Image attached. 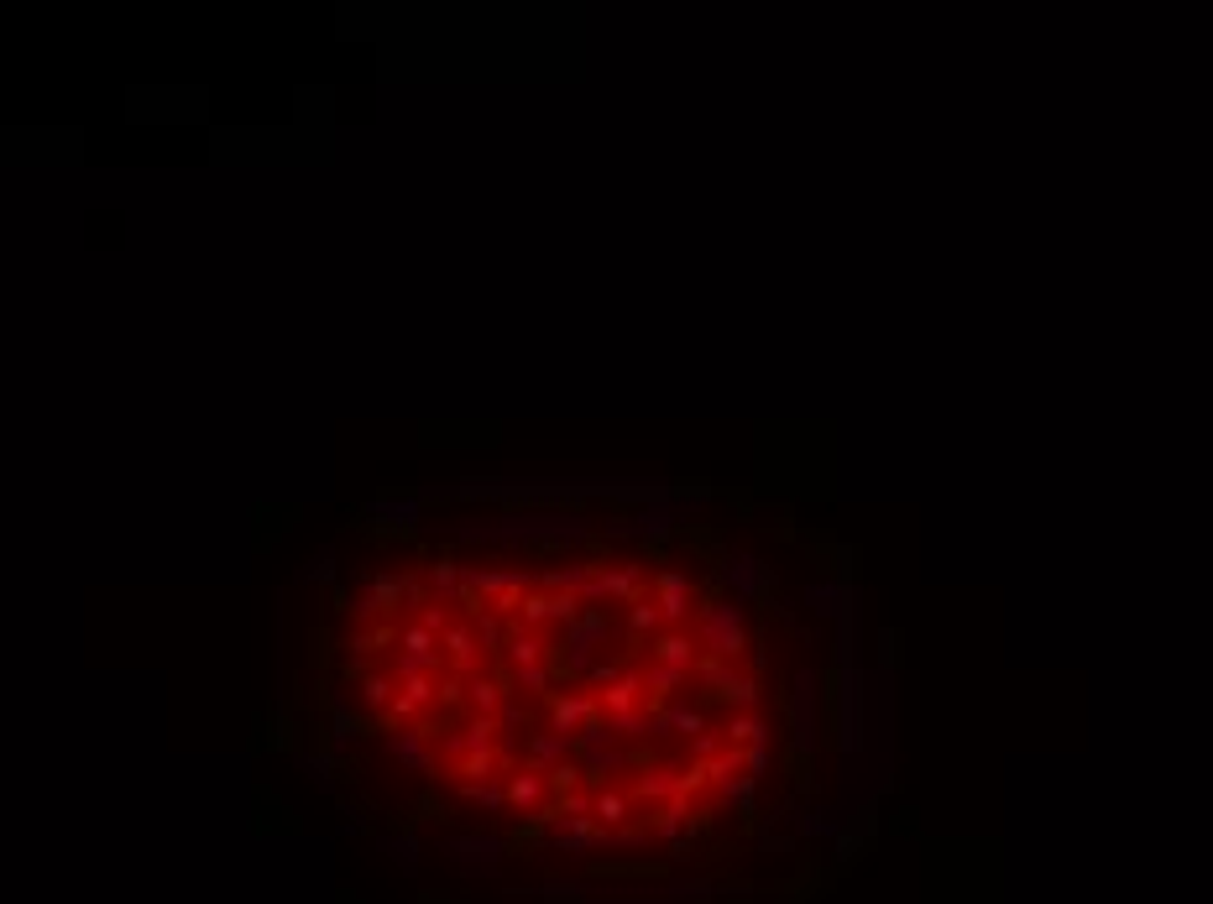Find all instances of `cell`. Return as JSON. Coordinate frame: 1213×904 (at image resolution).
I'll list each match as a JSON object with an SVG mask.
<instances>
[{"instance_id": "1", "label": "cell", "mask_w": 1213, "mask_h": 904, "mask_svg": "<svg viewBox=\"0 0 1213 904\" xmlns=\"http://www.w3.org/2000/svg\"><path fill=\"white\" fill-rule=\"evenodd\" d=\"M461 544H539V549H565L591 539V518L581 507H518L497 518H466L455 523Z\"/></svg>"}, {"instance_id": "2", "label": "cell", "mask_w": 1213, "mask_h": 904, "mask_svg": "<svg viewBox=\"0 0 1213 904\" xmlns=\"http://www.w3.org/2000/svg\"><path fill=\"white\" fill-rule=\"evenodd\" d=\"M696 643H701V654H717V659H727V664H738L743 654H748V612L738 607L732 596H712V601H701V612H696Z\"/></svg>"}, {"instance_id": "3", "label": "cell", "mask_w": 1213, "mask_h": 904, "mask_svg": "<svg viewBox=\"0 0 1213 904\" xmlns=\"http://www.w3.org/2000/svg\"><path fill=\"white\" fill-rule=\"evenodd\" d=\"M612 633H617L612 612H607V607H586V612L565 628V654L555 659V675H576V680H586V669L597 664V654L612 643Z\"/></svg>"}, {"instance_id": "4", "label": "cell", "mask_w": 1213, "mask_h": 904, "mask_svg": "<svg viewBox=\"0 0 1213 904\" xmlns=\"http://www.w3.org/2000/svg\"><path fill=\"white\" fill-rule=\"evenodd\" d=\"M644 565L638 560H602V570H597V581H591L586 591H581V601L586 607H633V601H644L649 591H644Z\"/></svg>"}, {"instance_id": "5", "label": "cell", "mask_w": 1213, "mask_h": 904, "mask_svg": "<svg viewBox=\"0 0 1213 904\" xmlns=\"http://www.w3.org/2000/svg\"><path fill=\"white\" fill-rule=\"evenodd\" d=\"M680 507L675 502H649L638 507L633 518H612L607 523V539H644V544H670L675 528H680Z\"/></svg>"}, {"instance_id": "6", "label": "cell", "mask_w": 1213, "mask_h": 904, "mask_svg": "<svg viewBox=\"0 0 1213 904\" xmlns=\"http://www.w3.org/2000/svg\"><path fill=\"white\" fill-rule=\"evenodd\" d=\"M654 601L665 612V628H691V612H701V586L685 570H654Z\"/></svg>"}, {"instance_id": "7", "label": "cell", "mask_w": 1213, "mask_h": 904, "mask_svg": "<svg viewBox=\"0 0 1213 904\" xmlns=\"http://www.w3.org/2000/svg\"><path fill=\"white\" fill-rule=\"evenodd\" d=\"M356 622H382L398 607H408V575H361L356 581Z\"/></svg>"}, {"instance_id": "8", "label": "cell", "mask_w": 1213, "mask_h": 904, "mask_svg": "<svg viewBox=\"0 0 1213 904\" xmlns=\"http://www.w3.org/2000/svg\"><path fill=\"white\" fill-rule=\"evenodd\" d=\"M382 753L398 763V769H408V774H434V743H429V727H419V722H403V727H387L382 732Z\"/></svg>"}, {"instance_id": "9", "label": "cell", "mask_w": 1213, "mask_h": 904, "mask_svg": "<svg viewBox=\"0 0 1213 904\" xmlns=\"http://www.w3.org/2000/svg\"><path fill=\"white\" fill-rule=\"evenodd\" d=\"M602 716V695L597 690H555L544 701V727H555L565 737H581L586 722H597Z\"/></svg>"}, {"instance_id": "10", "label": "cell", "mask_w": 1213, "mask_h": 904, "mask_svg": "<svg viewBox=\"0 0 1213 904\" xmlns=\"http://www.w3.org/2000/svg\"><path fill=\"white\" fill-rule=\"evenodd\" d=\"M717 581L732 591V601H759L769 591V565L748 549H727L717 560Z\"/></svg>"}, {"instance_id": "11", "label": "cell", "mask_w": 1213, "mask_h": 904, "mask_svg": "<svg viewBox=\"0 0 1213 904\" xmlns=\"http://www.w3.org/2000/svg\"><path fill=\"white\" fill-rule=\"evenodd\" d=\"M502 852H508V842L492 837V831H461V837H445L440 842V857L461 863L466 873H497L502 868Z\"/></svg>"}, {"instance_id": "12", "label": "cell", "mask_w": 1213, "mask_h": 904, "mask_svg": "<svg viewBox=\"0 0 1213 904\" xmlns=\"http://www.w3.org/2000/svg\"><path fill=\"white\" fill-rule=\"evenodd\" d=\"M790 748L795 753L816 748V669H800L790 680Z\"/></svg>"}, {"instance_id": "13", "label": "cell", "mask_w": 1213, "mask_h": 904, "mask_svg": "<svg viewBox=\"0 0 1213 904\" xmlns=\"http://www.w3.org/2000/svg\"><path fill=\"white\" fill-rule=\"evenodd\" d=\"M497 737H502V722L497 716H466L455 732H445L440 737V748H445V758H471V753H502L497 748Z\"/></svg>"}, {"instance_id": "14", "label": "cell", "mask_w": 1213, "mask_h": 904, "mask_svg": "<svg viewBox=\"0 0 1213 904\" xmlns=\"http://www.w3.org/2000/svg\"><path fill=\"white\" fill-rule=\"evenodd\" d=\"M576 758V737H565L555 727H534L523 732V769H539V774H555L560 763Z\"/></svg>"}, {"instance_id": "15", "label": "cell", "mask_w": 1213, "mask_h": 904, "mask_svg": "<svg viewBox=\"0 0 1213 904\" xmlns=\"http://www.w3.org/2000/svg\"><path fill=\"white\" fill-rule=\"evenodd\" d=\"M701 732H712V727H706V711L691 706L685 695H675V701H665V706H654L649 737H659V743H665V737H691V743H696Z\"/></svg>"}, {"instance_id": "16", "label": "cell", "mask_w": 1213, "mask_h": 904, "mask_svg": "<svg viewBox=\"0 0 1213 904\" xmlns=\"http://www.w3.org/2000/svg\"><path fill=\"white\" fill-rule=\"evenodd\" d=\"M440 648H445V664H450V675H461V680H471V675H482V638H476V628H471V617L466 622H450L445 628V638H440Z\"/></svg>"}, {"instance_id": "17", "label": "cell", "mask_w": 1213, "mask_h": 904, "mask_svg": "<svg viewBox=\"0 0 1213 904\" xmlns=\"http://www.w3.org/2000/svg\"><path fill=\"white\" fill-rule=\"evenodd\" d=\"M649 664H665V669H685V675H696V659H701V643L691 628H665L659 638L644 643Z\"/></svg>"}, {"instance_id": "18", "label": "cell", "mask_w": 1213, "mask_h": 904, "mask_svg": "<svg viewBox=\"0 0 1213 904\" xmlns=\"http://www.w3.org/2000/svg\"><path fill=\"white\" fill-rule=\"evenodd\" d=\"M597 837H602L597 816H560V821H549V826H544V842L555 847V852H565V857L597 852Z\"/></svg>"}, {"instance_id": "19", "label": "cell", "mask_w": 1213, "mask_h": 904, "mask_svg": "<svg viewBox=\"0 0 1213 904\" xmlns=\"http://www.w3.org/2000/svg\"><path fill=\"white\" fill-rule=\"evenodd\" d=\"M680 774H685V769H675V763H649V769L628 784L633 805H649V810H654V805H670V800L680 795Z\"/></svg>"}, {"instance_id": "20", "label": "cell", "mask_w": 1213, "mask_h": 904, "mask_svg": "<svg viewBox=\"0 0 1213 904\" xmlns=\"http://www.w3.org/2000/svg\"><path fill=\"white\" fill-rule=\"evenodd\" d=\"M424 497L419 492H403V497H372L361 507V518H377V523H387V528H419L424 523Z\"/></svg>"}, {"instance_id": "21", "label": "cell", "mask_w": 1213, "mask_h": 904, "mask_svg": "<svg viewBox=\"0 0 1213 904\" xmlns=\"http://www.w3.org/2000/svg\"><path fill=\"white\" fill-rule=\"evenodd\" d=\"M424 586L434 591L440 607H466V601H471V591L461 581V560H450V554H440V560L424 565Z\"/></svg>"}, {"instance_id": "22", "label": "cell", "mask_w": 1213, "mask_h": 904, "mask_svg": "<svg viewBox=\"0 0 1213 904\" xmlns=\"http://www.w3.org/2000/svg\"><path fill=\"white\" fill-rule=\"evenodd\" d=\"M549 774H539V769H518V774H508V810H518V816H539V810L549 805Z\"/></svg>"}, {"instance_id": "23", "label": "cell", "mask_w": 1213, "mask_h": 904, "mask_svg": "<svg viewBox=\"0 0 1213 904\" xmlns=\"http://www.w3.org/2000/svg\"><path fill=\"white\" fill-rule=\"evenodd\" d=\"M434 701H440V680H434V675L403 680V685H398V701H393V711H387V727L414 722V716H419L424 706H434Z\"/></svg>"}, {"instance_id": "24", "label": "cell", "mask_w": 1213, "mask_h": 904, "mask_svg": "<svg viewBox=\"0 0 1213 904\" xmlns=\"http://www.w3.org/2000/svg\"><path fill=\"white\" fill-rule=\"evenodd\" d=\"M361 732H366V722L356 716V706L346 701V690H330V753L335 758L351 753L361 743Z\"/></svg>"}, {"instance_id": "25", "label": "cell", "mask_w": 1213, "mask_h": 904, "mask_svg": "<svg viewBox=\"0 0 1213 904\" xmlns=\"http://www.w3.org/2000/svg\"><path fill=\"white\" fill-rule=\"evenodd\" d=\"M712 695H717V701H727L732 711H759V701H764V685H759V675H748V669L727 664V675H722V685H717Z\"/></svg>"}, {"instance_id": "26", "label": "cell", "mask_w": 1213, "mask_h": 904, "mask_svg": "<svg viewBox=\"0 0 1213 904\" xmlns=\"http://www.w3.org/2000/svg\"><path fill=\"white\" fill-rule=\"evenodd\" d=\"M602 695V716H623V711H644V695H649V685H644V669H628L617 685H607V690H597Z\"/></svg>"}, {"instance_id": "27", "label": "cell", "mask_w": 1213, "mask_h": 904, "mask_svg": "<svg viewBox=\"0 0 1213 904\" xmlns=\"http://www.w3.org/2000/svg\"><path fill=\"white\" fill-rule=\"evenodd\" d=\"M513 701V685H502L497 675H471L466 680V706L471 716H502V706Z\"/></svg>"}, {"instance_id": "28", "label": "cell", "mask_w": 1213, "mask_h": 904, "mask_svg": "<svg viewBox=\"0 0 1213 904\" xmlns=\"http://www.w3.org/2000/svg\"><path fill=\"white\" fill-rule=\"evenodd\" d=\"M502 659H508V669H529V664H549V643L529 628H518V622H508V643H502Z\"/></svg>"}, {"instance_id": "29", "label": "cell", "mask_w": 1213, "mask_h": 904, "mask_svg": "<svg viewBox=\"0 0 1213 904\" xmlns=\"http://www.w3.org/2000/svg\"><path fill=\"white\" fill-rule=\"evenodd\" d=\"M722 737H727V748H753V743H774V727L764 711H732Z\"/></svg>"}, {"instance_id": "30", "label": "cell", "mask_w": 1213, "mask_h": 904, "mask_svg": "<svg viewBox=\"0 0 1213 904\" xmlns=\"http://www.w3.org/2000/svg\"><path fill=\"white\" fill-rule=\"evenodd\" d=\"M591 816H597L602 831H623L633 821V795L623 790V784H602V790H597V810H591Z\"/></svg>"}, {"instance_id": "31", "label": "cell", "mask_w": 1213, "mask_h": 904, "mask_svg": "<svg viewBox=\"0 0 1213 904\" xmlns=\"http://www.w3.org/2000/svg\"><path fill=\"white\" fill-rule=\"evenodd\" d=\"M806 607L816 617H842V612L853 607V586L848 581H811L806 586Z\"/></svg>"}, {"instance_id": "32", "label": "cell", "mask_w": 1213, "mask_h": 904, "mask_svg": "<svg viewBox=\"0 0 1213 904\" xmlns=\"http://www.w3.org/2000/svg\"><path fill=\"white\" fill-rule=\"evenodd\" d=\"M597 570H602V560H576V565H560V570H544L539 575V591H586L591 581H597Z\"/></svg>"}, {"instance_id": "33", "label": "cell", "mask_w": 1213, "mask_h": 904, "mask_svg": "<svg viewBox=\"0 0 1213 904\" xmlns=\"http://www.w3.org/2000/svg\"><path fill=\"white\" fill-rule=\"evenodd\" d=\"M356 690H361V706L372 711V716H387V711H393V701H398V680H393V669H372V675H366Z\"/></svg>"}, {"instance_id": "34", "label": "cell", "mask_w": 1213, "mask_h": 904, "mask_svg": "<svg viewBox=\"0 0 1213 904\" xmlns=\"http://www.w3.org/2000/svg\"><path fill=\"white\" fill-rule=\"evenodd\" d=\"M623 622H628V633H633V643H649V638H659V633H665V612H659V601H654V591H649L644 601H633V607L623 612Z\"/></svg>"}, {"instance_id": "35", "label": "cell", "mask_w": 1213, "mask_h": 904, "mask_svg": "<svg viewBox=\"0 0 1213 904\" xmlns=\"http://www.w3.org/2000/svg\"><path fill=\"white\" fill-rule=\"evenodd\" d=\"M398 654H408V659H440L445 648H440V638H434L429 628L408 622V628H398Z\"/></svg>"}, {"instance_id": "36", "label": "cell", "mask_w": 1213, "mask_h": 904, "mask_svg": "<svg viewBox=\"0 0 1213 904\" xmlns=\"http://www.w3.org/2000/svg\"><path fill=\"white\" fill-rule=\"evenodd\" d=\"M555 685V664H529V669H513V695L523 690V695H534V701H549V690Z\"/></svg>"}, {"instance_id": "37", "label": "cell", "mask_w": 1213, "mask_h": 904, "mask_svg": "<svg viewBox=\"0 0 1213 904\" xmlns=\"http://www.w3.org/2000/svg\"><path fill=\"white\" fill-rule=\"evenodd\" d=\"M497 769H502V753H471V758L455 763V779L461 784H487V779H502Z\"/></svg>"}, {"instance_id": "38", "label": "cell", "mask_w": 1213, "mask_h": 904, "mask_svg": "<svg viewBox=\"0 0 1213 904\" xmlns=\"http://www.w3.org/2000/svg\"><path fill=\"white\" fill-rule=\"evenodd\" d=\"M461 800L482 805V810H508V774L487 779V784H461Z\"/></svg>"}, {"instance_id": "39", "label": "cell", "mask_w": 1213, "mask_h": 904, "mask_svg": "<svg viewBox=\"0 0 1213 904\" xmlns=\"http://www.w3.org/2000/svg\"><path fill=\"white\" fill-rule=\"evenodd\" d=\"M685 680H691V675H685V669H665V664H644V685L659 695V701H675V695L685 690Z\"/></svg>"}, {"instance_id": "40", "label": "cell", "mask_w": 1213, "mask_h": 904, "mask_svg": "<svg viewBox=\"0 0 1213 904\" xmlns=\"http://www.w3.org/2000/svg\"><path fill=\"white\" fill-rule=\"evenodd\" d=\"M518 628H529V633H539L544 622H555V612H549V591H529L523 596V607H518Z\"/></svg>"}, {"instance_id": "41", "label": "cell", "mask_w": 1213, "mask_h": 904, "mask_svg": "<svg viewBox=\"0 0 1213 904\" xmlns=\"http://www.w3.org/2000/svg\"><path fill=\"white\" fill-rule=\"evenodd\" d=\"M649 837H654L649 826H623V831H602L597 847H607V852H638V847H649Z\"/></svg>"}, {"instance_id": "42", "label": "cell", "mask_w": 1213, "mask_h": 904, "mask_svg": "<svg viewBox=\"0 0 1213 904\" xmlns=\"http://www.w3.org/2000/svg\"><path fill=\"white\" fill-rule=\"evenodd\" d=\"M335 575H340V570H335V549L325 544V549H314V560L299 570V581H304V586H330Z\"/></svg>"}, {"instance_id": "43", "label": "cell", "mask_w": 1213, "mask_h": 904, "mask_svg": "<svg viewBox=\"0 0 1213 904\" xmlns=\"http://www.w3.org/2000/svg\"><path fill=\"white\" fill-rule=\"evenodd\" d=\"M293 763H299V769L319 784V790H330V784H335V753H293Z\"/></svg>"}, {"instance_id": "44", "label": "cell", "mask_w": 1213, "mask_h": 904, "mask_svg": "<svg viewBox=\"0 0 1213 904\" xmlns=\"http://www.w3.org/2000/svg\"><path fill=\"white\" fill-rule=\"evenodd\" d=\"M649 722H654V711H623V716H607V732L612 737H649Z\"/></svg>"}, {"instance_id": "45", "label": "cell", "mask_w": 1213, "mask_h": 904, "mask_svg": "<svg viewBox=\"0 0 1213 904\" xmlns=\"http://www.w3.org/2000/svg\"><path fill=\"white\" fill-rule=\"evenodd\" d=\"M549 790H555V795H576V790H586V769H581L576 758L560 763V769L549 774Z\"/></svg>"}, {"instance_id": "46", "label": "cell", "mask_w": 1213, "mask_h": 904, "mask_svg": "<svg viewBox=\"0 0 1213 904\" xmlns=\"http://www.w3.org/2000/svg\"><path fill=\"white\" fill-rule=\"evenodd\" d=\"M382 847L398 857V868H403V873H414V868H419V842H414V831H398V837H387Z\"/></svg>"}, {"instance_id": "47", "label": "cell", "mask_w": 1213, "mask_h": 904, "mask_svg": "<svg viewBox=\"0 0 1213 904\" xmlns=\"http://www.w3.org/2000/svg\"><path fill=\"white\" fill-rule=\"evenodd\" d=\"M722 675H727V659H717V654H701V659H696V675H691V680H696V685H701L706 695H712V690L722 685Z\"/></svg>"}, {"instance_id": "48", "label": "cell", "mask_w": 1213, "mask_h": 904, "mask_svg": "<svg viewBox=\"0 0 1213 904\" xmlns=\"http://www.w3.org/2000/svg\"><path fill=\"white\" fill-rule=\"evenodd\" d=\"M628 675V664L623 659H597V664H591L586 669V685H597V690H607V685H617V680H623Z\"/></svg>"}, {"instance_id": "49", "label": "cell", "mask_w": 1213, "mask_h": 904, "mask_svg": "<svg viewBox=\"0 0 1213 904\" xmlns=\"http://www.w3.org/2000/svg\"><path fill=\"white\" fill-rule=\"evenodd\" d=\"M717 753H727V737H722V727H712V732H701L696 743H691V763H712Z\"/></svg>"}, {"instance_id": "50", "label": "cell", "mask_w": 1213, "mask_h": 904, "mask_svg": "<svg viewBox=\"0 0 1213 904\" xmlns=\"http://www.w3.org/2000/svg\"><path fill=\"white\" fill-rule=\"evenodd\" d=\"M800 831H806V837H832V831H837V816H832V810H806V816H800Z\"/></svg>"}, {"instance_id": "51", "label": "cell", "mask_w": 1213, "mask_h": 904, "mask_svg": "<svg viewBox=\"0 0 1213 904\" xmlns=\"http://www.w3.org/2000/svg\"><path fill=\"white\" fill-rule=\"evenodd\" d=\"M450 622H455V617H450V607H440V601H429V607L419 612V628H429L434 638H445V628H450Z\"/></svg>"}, {"instance_id": "52", "label": "cell", "mask_w": 1213, "mask_h": 904, "mask_svg": "<svg viewBox=\"0 0 1213 904\" xmlns=\"http://www.w3.org/2000/svg\"><path fill=\"white\" fill-rule=\"evenodd\" d=\"M377 648H382V633H377V628H366V633H356V638L346 643V654H351V659H372Z\"/></svg>"}, {"instance_id": "53", "label": "cell", "mask_w": 1213, "mask_h": 904, "mask_svg": "<svg viewBox=\"0 0 1213 904\" xmlns=\"http://www.w3.org/2000/svg\"><path fill=\"white\" fill-rule=\"evenodd\" d=\"M743 763H748V774H753V779H764V774H769V743L743 748Z\"/></svg>"}, {"instance_id": "54", "label": "cell", "mask_w": 1213, "mask_h": 904, "mask_svg": "<svg viewBox=\"0 0 1213 904\" xmlns=\"http://www.w3.org/2000/svg\"><path fill=\"white\" fill-rule=\"evenodd\" d=\"M497 722H502V732H518V727H523V732H534V727H529V711H523L518 701H508V706H502V716H497Z\"/></svg>"}, {"instance_id": "55", "label": "cell", "mask_w": 1213, "mask_h": 904, "mask_svg": "<svg viewBox=\"0 0 1213 904\" xmlns=\"http://www.w3.org/2000/svg\"><path fill=\"white\" fill-rule=\"evenodd\" d=\"M544 894L555 899V904H576L586 889H581V884H565V878H555V884H544Z\"/></svg>"}, {"instance_id": "56", "label": "cell", "mask_w": 1213, "mask_h": 904, "mask_svg": "<svg viewBox=\"0 0 1213 904\" xmlns=\"http://www.w3.org/2000/svg\"><path fill=\"white\" fill-rule=\"evenodd\" d=\"M440 701H445V706H461V701H466V680H461V675H450V680L440 685Z\"/></svg>"}]
</instances>
